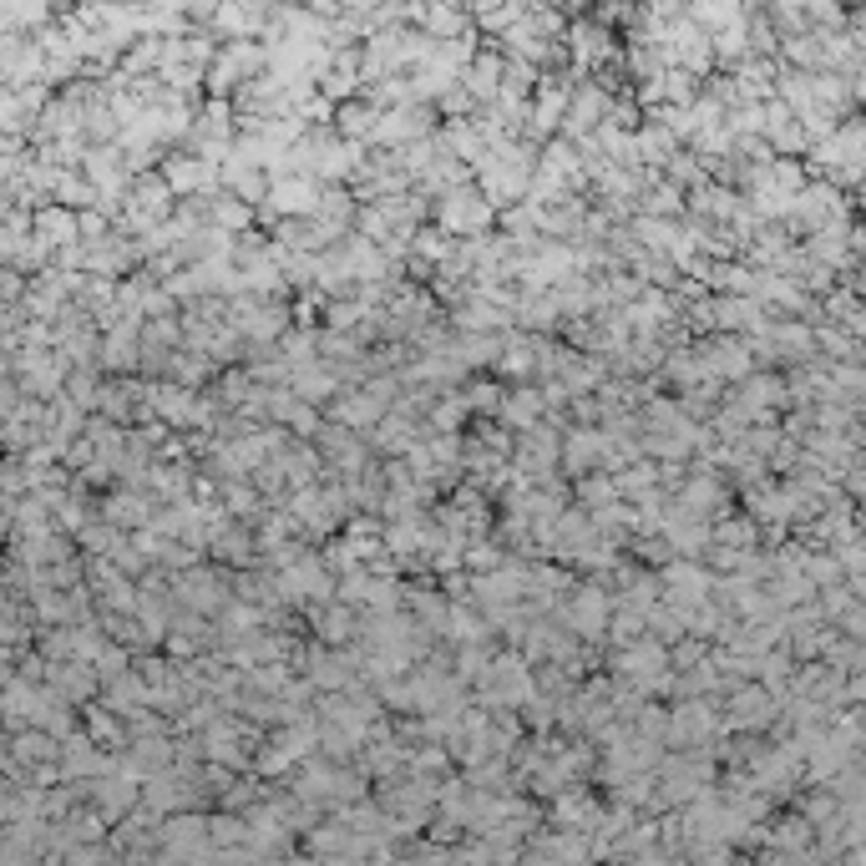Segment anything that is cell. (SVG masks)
Instances as JSON below:
<instances>
[{
	"label": "cell",
	"mask_w": 866,
	"mask_h": 866,
	"mask_svg": "<svg viewBox=\"0 0 866 866\" xmlns=\"http://www.w3.org/2000/svg\"><path fill=\"white\" fill-rule=\"evenodd\" d=\"M441 228L446 233H482L487 223H492V208H487V198L477 193V188H451V193H441Z\"/></svg>",
	"instance_id": "cell-1"
},
{
	"label": "cell",
	"mask_w": 866,
	"mask_h": 866,
	"mask_svg": "<svg viewBox=\"0 0 866 866\" xmlns=\"http://www.w3.org/2000/svg\"><path fill=\"white\" fill-rule=\"evenodd\" d=\"M568 97H573V87L563 82V76H553V82H542V92L532 97V137H553L558 127H563V112H568Z\"/></svg>",
	"instance_id": "cell-2"
},
{
	"label": "cell",
	"mask_w": 866,
	"mask_h": 866,
	"mask_svg": "<svg viewBox=\"0 0 866 866\" xmlns=\"http://www.w3.org/2000/svg\"><path fill=\"white\" fill-rule=\"evenodd\" d=\"M563 623L573 628V634L593 639L598 628L608 623V598H603V588H578V593L568 598V608H563Z\"/></svg>",
	"instance_id": "cell-3"
},
{
	"label": "cell",
	"mask_w": 866,
	"mask_h": 866,
	"mask_svg": "<svg viewBox=\"0 0 866 866\" xmlns=\"http://www.w3.org/2000/svg\"><path fill=\"white\" fill-rule=\"evenodd\" d=\"M542 411H547V401H542V390H532V385H522V390H512V396H502V421L517 426V431H532V426L542 421Z\"/></svg>",
	"instance_id": "cell-4"
},
{
	"label": "cell",
	"mask_w": 866,
	"mask_h": 866,
	"mask_svg": "<svg viewBox=\"0 0 866 866\" xmlns=\"http://www.w3.org/2000/svg\"><path fill=\"white\" fill-rule=\"evenodd\" d=\"M335 421H345V426H380L385 406L370 396V390H350V396L335 401Z\"/></svg>",
	"instance_id": "cell-5"
},
{
	"label": "cell",
	"mask_w": 866,
	"mask_h": 866,
	"mask_svg": "<svg viewBox=\"0 0 866 866\" xmlns=\"http://www.w3.org/2000/svg\"><path fill=\"white\" fill-rule=\"evenodd\" d=\"M603 446H608V436H598V431H573L568 436V446H563V461H568V471H583L588 466H598L603 461Z\"/></svg>",
	"instance_id": "cell-6"
},
{
	"label": "cell",
	"mask_w": 866,
	"mask_h": 866,
	"mask_svg": "<svg viewBox=\"0 0 866 866\" xmlns=\"http://www.w3.org/2000/svg\"><path fill=\"white\" fill-rule=\"evenodd\" d=\"M517 461H522V471H547V466L558 461V436L542 431V426H532L527 441H522V451H517Z\"/></svg>",
	"instance_id": "cell-7"
},
{
	"label": "cell",
	"mask_w": 866,
	"mask_h": 866,
	"mask_svg": "<svg viewBox=\"0 0 866 866\" xmlns=\"http://www.w3.org/2000/svg\"><path fill=\"white\" fill-rule=\"evenodd\" d=\"M213 183V163H203V157H173L168 163V188H203Z\"/></svg>",
	"instance_id": "cell-8"
},
{
	"label": "cell",
	"mask_w": 866,
	"mask_h": 866,
	"mask_svg": "<svg viewBox=\"0 0 866 866\" xmlns=\"http://www.w3.org/2000/svg\"><path fill=\"white\" fill-rule=\"evenodd\" d=\"M674 213H679V183H659L654 178L649 193H644V218H674Z\"/></svg>",
	"instance_id": "cell-9"
},
{
	"label": "cell",
	"mask_w": 866,
	"mask_h": 866,
	"mask_svg": "<svg viewBox=\"0 0 866 866\" xmlns=\"http://www.w3.org/2000/svg\"><path fill=\"white\" fill-rule=\"evenodd\" d=\"M213 223H218V233H228V239H233L239 228L254 223V208H244L239 198H218V203H213Z\"/></svg>",
	"instance_id": "cell-10"
},
{
	"label": "cell",
	"mask_w": 866,
	"mask_h": 866,
	"mask_svg": "<svg viewBox=\"0 0 866 866\" xmlns=\"http://www.w3.org/2000/svg\"><path fill=\"white\" fill-rule=\"evenodd\" d=\"M715 547H725V553H740V547H745V553H750V547H755V522L750 517L745 522H725L715 532Z\"/></svg>",
	"instance_id": "cell-11"
},
{
	"label": "cell",
	"mask_w": 866,
	"mask_h": 866,
	"mask_svg": "<svg viewBox=\"0 0 866 866\" xmlns=\"http://www.w3.org/2000/svg\"><path fill=\"white\" fill-rule=\"evenodd\" d=\"M608 628H613V639H639L644 634V613L623 603L618 613H608Z\"/></svg>",
	"instance_id": "cell-12"
},
{
	"label": "cell",
	"mask_w": 866,
	"mask_h": 866,
	"mask_svg": "<svg viewBox=\"0 0 866 866\" xmlns=\"http://www.w3.org/2000/svg\"><path fill=\"white\" fill-rule=\"evenodd\" d=\"M461 421H466V401H441L431 411V426H441V431H456Z\"/></svg>",
	"instance_id": "cell-13"
},
{
	"label": "cell",
	"mask_w": 866,
	"mask_h": 866,
	"mask_svg": "<svg viewBox=\"0 0 866 866\" xmlns=\"http://www.w3.org/2000/svg\"><path fill=\"white\" fill-rule=\"evenodd\" d=\"M578 497H583L588 507H603V502L613 497V482H603V477H583V487H578Z\"/></svg>",
	"instance_id": "cell-14"
},
{
	"label": "cell",
	"mask_w": 866,
	"mask_h": 866,
	"mask_svg": "<svg viewBox=\"0 0 866 866\" xmlns=\"http://www.w3.org/2000/svg\"><path fill=\"white\" fill-rule=\"evenodd\" d=\"M228 507H233V512H259V492H249V487H228Z\"/></svg>",
	"instance_id": "cell-15"
}]
</instances>
